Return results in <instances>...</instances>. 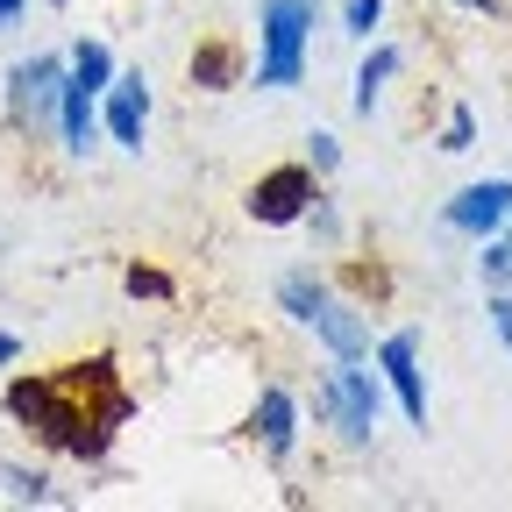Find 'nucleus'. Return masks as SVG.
I'll return each instance as SVG.
<instances>
[{
  "mask_svg": "<svg viewBox=\"0 0 512 512\" xmlns=\"http://www.w3.org/2000/svg\"><path fill=\"white\" fill-rule=\"evenodd\" d=\"M64 72H72V86H86L93 100L114 86V57H107V43H79L72 50V64H64Z\"/></svg>",
  "mask_w": 512,
  "mask_h": 512,
  "instance_id": "nucleus-12",
  "label": "nucleus"
},
{
  "mask_svg": "<svg viewBox=\"0 0 512 512\" xmlns=\"http://www.w3.org/2000/svg\"><path fill=\"white\" fill-rule=\"evenodd\" d=\"M15 356H22V342H15V335H8V328H0V370H8V363H15Z\"/></svg>",
  "mask_w": 512,
  "mask_h": 512,
  "instance_id": "nucleus-23",
  "label": "nucleus"
},
{
  "mask_svg": "<svg viewBox=\"0 0 512 512\" xmlns=\"http://www.w3.org/2000/svg\"><path fill=\"white\" fill-rule=\"evenodd\" d=\"M128 292H136V299H164V292H171V278H164V271H143V264H136V271H128Z\"/></svg>",
  "mask_w": 512,
  "mask_h": 512,
  "instance_id": "nucleus-18",
  "label": "nucleus"
},
{
  "mask_svg": "<svg viewBox=\"0 0 512 512\" xmlns=\"http://www.w3.org/2000/svg\"><path fill=\"white\" fill-rule=\"evenodd\" d=\"M278 306H285V313H292V320H313V313H320V306H328V285H320V278H313V271H292V278H285V285H278Z\"/></svg>",
  "mask_w": 512,
  "mask_h": 512,
  "instance_id": "nucleus-14",
  "label": "nucleus"
},
{
  "mask_svg": "<svg viewBox=\"0 0 512 512\" xmlns=\"http://www.w3.org/2000/svg\"><path fill=\"white\" fill-rule=\"evenodd\" d=\"M512 221V178H484V185H463L456 200H448V228H463V235H498Z\"/></svg>",
  "mask_w": 512,
  "mask_h": 512,
  "instance_id": "nucleus-5",
  "label": "nucleus"
},
{
  "mask_svg": "<svg viewBox=\"0 0 512 512\" xmlns=\"http://www.w3.org/2000/svg\"><path fill=\"white\" fill-rule=\"evenodd\" d=\"M57 128H64V150H86L93 143V93L72 86V72H64V93H57Z\"/></svg>",
  "mask_w": 512,
  "mask_h": 512,
  "instance_id": "nucleus-10",
  "label": "nucleus"
},
{
  "mask_svg": "<svg viewBox=\"0 0 512 512\" xmlns=\"http://www.w3.org/2000/svg\"><path fill=\"white\" fill-rule=\"evenodd\" d=\"M242 79V50L228 43H207V50H192V86H207V93H228Z\"/></svg>",
  "mask_w": 512,
  "mask_h": 512,
  "instance_id": "nucleus-11",
  "label": "nucleus"
},
{
  "mask_svg": "<svg viewBox=\"0 0 512 512\" xmlns=\"http://www.w3.org/2000/svg\"><path fill=\"white\" fill-rule=\"evenodd\" d=\"M342 164V143L335 136H313V171H335Z\"/></svg>",
  "mask_w": 512,
  "mask_h": 512,
  "instance_id": "nucleus-21",
  "label": "nucleus"
},
{
  "mask_svg": "<svg viewBox=\"0 0 512 512\" xmlns=\"http://www.w3.org/2000/svg\"><path fill=\"white\" fill-rule=\"evenodd\" d=\"M377 22H384V0H342V29L349 36H370Z\"/></svg>",
  "mask_w": 512,
  "mask_h": 512,
  "instance_id": "nucleus-17",
  "label": "nucleus"
},
{
  "mask_svg": "<svg viewBox=\"0 0 512 512\" xmlns=\"http://www.w3.org/2000/svg\"><path fill=\"white\" fill-rule=\"evenodd\" d=\"M491 328H498V342L512 349V292H491Z\"/></svg>",
  "mask_w": 512,
  "mask_h": 512,
  "instance_id": "nucleus-19",
  "label": "nucleus"
},
{
  "mask_svg": "<svg viewBox=\"0 0 512 512\" xmlns=\"http://www.w3.org/2000/svg\"><path fill=\"white\" fill-rule=\"evenodd\" d=\"M477 271H484V285H491V292H512V235H505V242H498V235H484Z\"/></svg>",
  "mask_w": 512,
  "mask_h": 512,
  "instance_id": "nucleus-15",
  "label": "nucleus"
},
{
  "mask_svg": "<svg viewBox=\"0 0 512 512\" xmlns=\"http://www.w3.org/2000/svg\"><path fill=\"white\" fill-rule=\"evenodd\" d=\"M143 128H150V86H143V72H121L107 86V136L121 150H143Z\"/></svg>",
  "mask_w": 512,
  "mask_h": 512,
  "instance_id": "nucleus-6",
  "label": "nucleus"
},
{
  "mask_svg": "<svg viewBox=\"0 0 512 512\" xmlns=\"http://www.w3.org/2000/svg\"><path fill=\"white\" fill-rule=\"evenodd\" d=\"M377 406H384V392H377V377H370L363 363H335L328 384L313 392V413H320V420H335L342 441H356V448L377 434Z\"/></svg>",
  "mask_w": 512,
  "mask_h": 512,
  "instance_id": "nucleus-2",
  "label": "nucleus"
},
{
  "mask_svg": "<svg viewBox=\"0 0 512 512\" xmlns=\"http://www.w3.org/2000/svg\"><path fill=\"white\" fill-rule=\"evenodd\" d=\"M470 143H477V121L456 114V121H448V136H441V150H470Z\"/></svg>",
  "mask_w": 512,
  "mask_h": 512,
  "instance_id": "nucleus-20",
  "label": "nucleus"
},
{
  "mask_svg": "<svg viewBox=\"0 0 512 512\" xmlns=\"http://www.w3.org/2000/svg\"><path fill=\"white\" fill-rule=\"evenodd\" d=\"M456 8H484V15H491V0H456Z\"/></svg>",
  "mask_w": 512,
  "mask_h": 512,
  "instance_id": "nucleus-24",
  "label": "nucleus"
},
{
  "mask_svg": "<svg viewBox=\"0 0 512 512\" xmlns=\"http://www.w3.org/2000/svg\"><path fill=\"white\" fill-rule=\"evenodd\" d=\"M8 86H15V93H8L15 114H29V121L50 114L57 93H64V57H29V64H15V79H8Z\"/></svg>",
  "mask_w": 512,
  "mask_h": 512,
  "instance_id": "nucleus-8",
  "label": "nucleus"
},
{
  "mask_svg": "<svg viewBox=\"0 0 512 512\" xmlns=\"http://www.w3.org/2000/svg\"><path fill=\"white\" fill-rule=\"evenodd\" d=\"M256 441H264V456H292V441H299V399L278 392V384L256 399Z\"/></svg>",
  "mask_w": 512,
  "mask_h": 512,
  "instance_id": "nucleus-9",
  "label": "nucleus"
},
{
  "mask_svg": "<svg viewBox=\"0 0 512 512\" xmlns=\"http://www.w3.org/2000/svg\"><path fill=\"white\" fill-rule=\"evenodd\" d=\"M313 200H320L313 171H306V164H278V171H264V178L249 185V221H264V228H292V221H306V214H313Z\"/></svg>",
  "mask_w": 512,
  "mask_h": 512,
  "instance_id": "nucleus-3",
  "label": "nucleus"
},
{
  "mask_svg": "<svg viewBox=\"0 0 512 512\" xmlns=\"http://www.w3.org/2000/svg\"><path fill=\"white\" fill-rule=\"evenodd\" d=\"M306 328L328 342V356H335V363H363V356H370V320H363L356 306H342V299H328V306L306 320Z\"/></svg>",
  "mask_w": 512,
  "mask_h": 512,
  "instance_id": "nucleus-7",
  "label": "nucleus"
},
{
  "mask_svg": "<svg viewBox=\"0 0 512 512\" xmlns=\"http://www.w3.org/2000/svg\"><path fill=\"white\" fill-rule=\"evenodd\" d=\"M0 484H8V498H15V505H50V484H43L36 470H8Z\"/></svg>",
  "mask_w": 512,
  "mask_h": 512,
  "instance_id": "nucleus-16",
  "label": "nucleus"
},
{
  "mask_svg": "<svg viewBox=\"0 0 512 512\" xmlns=\"http://www.w3.org/2000/svg\"><path fill=\"white\" fill-rule=\"evenodd\" d=\"M306 29H313V0H264V57H256V86H299Z\"/></svg>",
  "mask_w": 512,
  "mask_h": 512,
  "instance_id": "nucleus-1",
  "label": "nucleus"
},
{
  "mask_svg": "<svg viewBox=\"0 0 512 512\" xmlns=\"http://www.w3.org/2000/svg\"><path fill=\"white\" fill-rule=\"evenodd\" d=\"M399 72V50L392 43H377L370 57H363V72H356V114H370L377 107V93H384V79Z\"/></svg>",
  "mask_w": 512,
  "mask_h": 512,
  "instance_id": "nucleus-13",
  "label": "nucleus"
},
{
  "mask_svg": "<svg viewBox=\"0 0 512 512\" xmlns=\"http://www.w3.org/2000/svg\"><path fill=\"white\" fill-rule=\"evenodd\" d=\"M377 370H384V384H392V392H399V413H406L413 427H427V384H420V335H413V328L384 335V349H377Z\"/></svg>",
  "mask_w": 512,
  "mask_h": 512,
  "instance_id": "nucleus-4",
  "label": "nucleus"
},
{
  "mask_svg": "<svg viewBox=\"0 0 512 512\" xmlns=\"http://www.w3.org/2000/svg\"><path fill=\"white\" fill-rule=\"evenodd\" d=\"M22 8H29V0H0V29H15V22H22Z\"/></svg>",
  "mask_w": 512,
  "mask_h": 512,
  "instance_id": "nucleus-22",
  "label": "nucleus"
}]
</instances>
